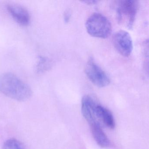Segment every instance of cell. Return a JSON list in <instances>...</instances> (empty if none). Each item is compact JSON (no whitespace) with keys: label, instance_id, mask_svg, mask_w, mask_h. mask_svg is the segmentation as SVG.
Here are the masks:
<instances>
[{"label":"cell","instance_id":"4","mask_svg":"<svg viewBox=\"0 0 149 149\" xmlns=\"http://www.w3.org/2000/svg\"><path fill=\"white\" fill-rule=\"evenodd\" d=\"M85 72L90 81L97 87L104 88L110 83L109 77L93 59H90L87 63Z\"/></svg>","mask_w":149,"mask_h":149},{"label":"cell","instance_id":"3","mask_svg":"<svg viewBox=\"0 0 149 149\" xmlns=\"http://www.w3.org/2000/svg\"><path fill=\"white\" fill-rule=\"evenodd\" d=\"M138 9L137 1L132 0L119 1L116 8L118 21L131 29Z\"/></svg>","mask_w":149,"mask_h":149},{"label":"cell","instance_id":"11","mask_svg":"<svg viewBox=\"0 0 149 149\" xmlns=\"http://www.w3.org/2000/svg\"><path fill=\"white\" fill-rule=\"evenodd\" d=\"M51 64L47 58L40 57L36 65V70L38 73H43L49 69Z\"/></svg>","mask_w":149,"mask_h":149},{"label":"cell","instance_id":"10","mask_svg":"<svg viewBox=\"0 0 149 149\" xmlns=\"http://www.w3.org/2000/svg\"><path fill=\"white\" fill-rule=\"evenodd\" d=\"M2 149H25L23 144L18 139H10L3 145Z\"/></svg>","mask_w":149,"mask_h":149},{"label":"cell","instance_id":"12","mask_svg":"<svg viewBox=\"0 0 149 149\" xmlns=\"http://www.w3.org/2000/svg\"><path fill=\"white\" fill-rule=\"evenodd\" d=\"M64 20L66 22H68L70 18V13L69 12H66L64 14Z\"/></svg>","mask_w":149,"mask_h":149},{"label":"cell","instance_id":"7","mask_svg":"<svg viewBox=\"0 0 149 149\" xmlns=\"http://www.w3.org/2000/svg\"><path fill=\"white\" fill-rule=\"evenodd\" d=\"M7 8L13 19L21 26H26L30 24V15L25 8L17 4H10L7 5Z\"/></svg>","mask_w":149,"mask_h":149},{"label":"cell","instance_id":"5","mask_svg":"<svg viewBox=\"0 0 149 149\" xmlns=\"http://www.w3.org/2000/svg\"><path fill=\"white\" fill-rule=\"evenodd\" d=\"M115 48L118 53L123 56H130L133 49V42L129 33L120 30L117 32L113 38Z\"/></svg>","mask_w":149,"mask_h":149},{"label":"cell","instance_id":"1","mask_svg":"<svg viewBox=\"0 0 149 149\" xmlns=\"http://www.w3.org/2000/svg\"><path fill=\"white\" fill-rule=\"evenodd\" d=\"M0 91L6 96L20 102L28 100L32 95L29 86L12 73L0 75Z\"/></svg>","mask_w":149,"mask_h":149},{"label":"cell","instance_id":"2","mask_svg":"<svg viewBox=\"0 0 149 149\" xmlns=\"http://www.w3.org/2000/svg\"><path fill=\"white\" fill-rule=\"evenodd\" d=\"M85 27L90 35L101 39L108 38L111 33L112 29L107 17L98 13H95L88 18Z\"/></svg>","mask_w":149,"mask_h":149},{"label":"cell","instance_id":"13","mask_svg":"<svg viewBox=\"0 0 149 149\" xmlns=\"http://www.w3.org/2000/svg\"><path fill=\"white\" fill-rule=\"evenodd\" d=\"M86 3L90 4V5H93V4H95L96 2H97V1H84Z\"/></svg>","mask_w":149,"mask_h":149},{"label":"cell","instance_id":"9","mask_svg":"<svg viewBox=\"0 0 149 149\" xmlns=\"http://www.w3.org/2000/svg\"><path fill=\"white\" fill-rule=\"evenodd\" d=\"M97 117L109 129H114L115 122L111 112L108 109L101 105L97 104L96 109Z\"/></svg>","mask_w":149,"mask_h":149},{"label":"cell","instance_id":"6","mask_svg":"<svg viewBox=\"0 0 149 149\" xmlns=\"http://www.w3.org/2000/svg\"><path fill=\"white\" fill-rule=\"evenodd\" d=\"M97 105L95 101L89 95H85L81 101V111L85 120L91 124L98 122L97 117L96 109Z\"/></svg>","mask_w":149,"mask_h":149},{"label":"cell","instance_id":"8","mask_svg":"<svg viewBox=\"0 0 149 149\" xmlns=\"http://www.w3.org/2000/svg\"><path fill=\"white\" fill-rule=\"evenodd\" d=\"M93 137L97 144L102 148H108L110 146V142L103 130L99 122L90 125Z\"/></svg>","mask_w":149,"mask_h":149}]
</instances>
